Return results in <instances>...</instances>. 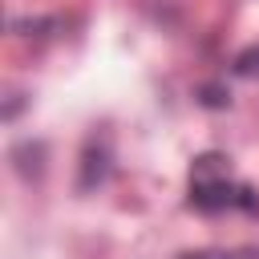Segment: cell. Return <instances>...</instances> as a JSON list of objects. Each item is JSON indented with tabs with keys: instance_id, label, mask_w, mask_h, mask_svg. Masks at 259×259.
I'll list each match as a JSON object with an SVG mask.
<instances>
[{
	"instance_id": "cell-5",
	"label": "cell",
	"mask_w": 259,
	"mask_h": 259,
	"mask_svg": "<svg viewBox=\"0 0 259 259\" xmlns=\"http://www.w3.org/2000/svg\"><path fill=\"white\" fill-rule=\"evenodd\" d=\"M182 259H206V255H182Z\"/></svg>"
},
{
	"instance_id": "cell-3",
	"label": "cell",
	"mask_w": 259,
	"mask_h": 259,
	"mask_svg": "<svg viewBox=\"0 0 259 259\" xmlns=\"http://www.w3.org/2000/svg\"><path fill=\"white\" fill-rule=\"evenodd\" d=\"M235 73L239 77H259V49H247L235 57Z\"/></svg>"
},
{
	"instance_id": "cell-2",
	"label": "cell",
	"mask_w": 259,
	"mask_h": 259,
	"mask_svg": "<svg viewBox=\"0 0 259 259\" xmlns=\"http://www.w3.org/2000/svg\"><path fill=\"white\" fill-rule=\"evenodd\" d=\"M105 178V150H97V146H89L85 150V166H81V190H93L97 182Z\"/></svg>"
},
{
	"instance_id": "cell-4",
	"label": "cell",
	"mask_w": 259,
	"mask_h": 259,
	"mask_svg": "<svg viewBox=\"0 0 259 259\" xmlns=\"http://www.w3.org/2000/svg\"><path fill=\"white\" fill-rule=\"evenodd\" d=\"M202 101H206V105H227L223 89H214V85H210V89H202Z\"/></svg>"
},
{
	"instance_id": "cell-1",
	"label": "cell",
	"mask_w": 259,
	"mask_h": 259,
	"mask_svg": "<svg viewBox=\"0 0 259 259\" xmlns=\"http://www.w3.org/2000/svg\"><path fill=\"white\" fill-rule=\"evenodd\" d=\"M12 162H16V174L40 178V170H45V146L40 142H20V146H12Z\"/></svg>"
}]
</instances>
